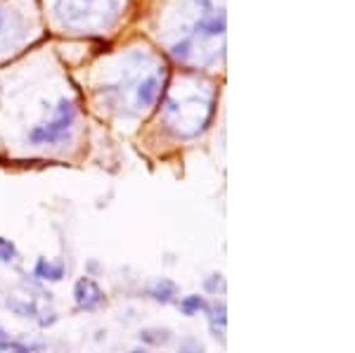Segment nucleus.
<instances>
[{
	"mask_svg": "<svg viewBox=\"0 0 355 353\" xmlns=\"http://www.w3.org/2000/svg\"><path fill=\"white\" fill-rule=\"evenodd\" d=\"M10 344H12V337H10V334L5 332L3 327H0V351H8Z\"/></svg>",
	"mask_w": 355,
	"mask_h": 353,
	"instance_id": "nucleus-18",
	"label": "nucleus"
},
{
	"mask_svg": "<svg viewBox=\"0 0 355 353\" xmlns=\"http://www.w3.org/2000/svg\"><path fill=\"white\" fill-rule=\"evenodd\" d=\"M21 36V19L12 10L0 5V50L12 48Z\"/></svg>",
	"mask_w": 355,
	"mask_h": 353,
	"instance_id": "nucleus-7",
	"label": "nucleus"
},
{
	"mask_svg": "<svg viewBox=\"0 0 355 353\" xmlns=\"http://www.w3.org/2000/svg\"><path fill=\"white\" fill-rule=\"evenodd\" d=\"M128 353H145V351H142V349H133V351H128Z\"/></svg>",
	"mask_w": 355,
	"mask_h": 353,
	"instance_id": "nucleus-19",
	"label": "nucleus"
},
{
	"mask_svg": "<svg viewBox=\"0 0 355 353\" xmlns=\"http://www.w3.org/2000/svg\"><path fill=\"white\" fill-rule=\"evenodd\" d=\"M206 313H209V327L211 332H214L216 339L225 341V322H227V316H225V304H218V301H214V304H206Z\"/></svg>",
	"mask_w": 355,
	"mask_h": 353,
	"instance_id": "nucleus-8",
	"label": "nucleus"
},
{
	"mask_svg": "<svg viewBox=\"0 0 355 353\" xmlns=\"http://www.w3.org/2000/svg\"><path fill=\"white\" fill-rule=\"evenodd\" d=\"M216 114V93L209 83L182 76L171 88L164 105V121L178 138L190 140L204 133Z\"/></svg>",
	"mask_w": 355,
	"mask_h": 353,
	"instance_id": "nucleus-1",
	"label": "nucleus"
},
{
	"mask_svg": "<svg viewBox=\"0 0 355 353\" xmlns=\"http://www.w3.org/2000/svg\"><path fill=\"white\" fill-rule=\"evenodd\" d=\"M73 301L81 311H97L102 304H105V292L100 289L93 277H78L76 284H73Z\"/></svg>",
	"mask_w": 355,
	"mask_h": 353,
	"instance_id": "nucleus-6",
	"label": "nucleus"
},
{
	"mask_svg": "<svg viewBox=\"0 0 355 353\" xmlns=\"http://www.w3.org/2000/svg\"><path fill=\"white\" fill-rule=\"evenodd\" d=\"M73 121H76V107H73L71 100L62 98L57 102L55 114L50 121H43L28 130V140L33 145H53V142H60L69 135Z\"/></svg>",
	"mask_w": 355,
	"mask_h": 353,
	"instance_id": "nucleus-5",
	"label": "nucleus"
},
{
	"mask_svg": "<svg viewBox=\"0 0 355 353\" xmlns=\"http://www.w3.org/2000/svg\"><path fill=\"white\" fill-rule=\"evenodd\" d=\"M8 306L17 313V316H21V318H36V316H38L36 301L28 299V297H24V299L10 297V299H8Z\"/></svg>",
	"mask_w": 355,
	"mask_h": 353,
	"instance_id": "nucleus-12",
	"label": "nucleus"
},
{
	"mask_svg": "<svg viewBox=\"0 0 355 353\" xmlns=\"http://www.w3.org/2000/svg\"><path fill=\"white\" fill-rule=\"evenodd\" d=\"M204 289L209 294H216V297H218V294L225 292V277H223L220 273H214V275H209L204 280Z\"/></svg>",
	"mask_w": 355,
	"mask_h": 353,
	"instance_id": "nucleus-14",
	"label": "nucleus"
},
{
	"mask_svg": "<svg viewBox=\"0 0 355 353\" xmlns=\"http://www.w3.org/2000/svg\"><path fill=\"white\" fill-rule=\"evenodd\" d=\"M178 309H180L182 316H197L199 311L206 309V301H204V297H199V294H190V297L180 299Z\"/></svg>",
	"mask_w": 355,
	"mask_h": 353,
	"instance_id": "nucleus-13",
	"label": "nucleus"
},
{
	"mask_svg": "<svg viewBox=\"0 0 355 353\" xmlns=\"http://www.w3.org/2000/svg\"><path fill=\"white\" fill-rule=\"evenodd\" d=\"M121 0H55L60 21L78 31H100L116 19Z\"/></svg>",
	"mask_w": 355,
	"mask_h": 353,
	"instance_id": "nucleus-4",
	"label": "nucleus"
},
{
	"mask_svg": "<svg viewBox=\"0 0 355 353\" xmlns=\"http://www.w3.org/2000/svg\"><path fill=\"white\" fill-rule=\"evenodd\" d=\"M137 339L147 346H166L173 339V332H171L168 327H145V329H140Z\"/></svg>",
	"mask_w": 355,
	"mask_h": 353,
	"instance_id": "nucleus-11",
	"label": "nucleus"
},
{
	"mask_svg": "<svg viewBox=\"0 0 355 353\" xmlns=\"http://www.w3.org/2000/svg\"><path fill=\"white\" fill-rule=\"evenodd\" d=\"M17 256V247L10 240H5V237H0V261L3 264H10V261H15Z\"/></svg>",
	"mask_w": 355,
	"mask_h": 353,
	"instance_id": "nucleus-16",
	"label": "nucleus"
},
{
	"mask_svg": "<svg viewBox=\"0 0 355 353\" xmlns=\"http://www.w3.org/2000/svg\"><path fill=\"white\" fill-rule=\"evenodd\" d=\"M10 353H48L45 344H26V341H15L10 344Z\"/></svg>",
	"mask_w": 355,
	"mask_h": 353,
	"instance_id": "nucleus-15",
	"label": "nucleus"
},
{
	"mask_svg": "<svg viewBox=\"0 0 355 353\" xmlns=\"http://www.w3.org/2000/svg\"><path fill=\"white\" fill-rule=\"evenodd\" d=\"M225 50V15L223 10L204 12L171 43V55L187 67H211Z\"/></svg>",
	"mask_w": 355,
	"mask_h": 353,
	"instance_id": "nucleus-2",
	"label": "nucleus"
},
{
	"mask_svg": "<svg viewBox=\"0 0 355 353\" xmlns=\"http://www.w3.org/2000/svg\"><path fill=\"white\" fill-rule=\"evenodd\" d=\"M147 294H150L154 301H159V304H168L178 294V284L173 280H168V277H157V280L147 287Z\"/></svg>",
	"mask_w": 355,
	"mask_h": 353,
	"instance_id": "nucleus-10",
	"label": "nucleus"
},
{
	"mask_svg": "<svg viewBox=\"0 0 355 353\" xmlns=\"http://www.w3.org/2000/svg\"><path fill=\"white\" fill-rule=\"evenodd\" d=\"M145 60L147 57L140 53L130 55L133 64L123 71V78L119 81L116 88H112L119 95V100H125L128 107H133V112H147L150 107L157 105L166 81L164 64L150 62V67H142Z\"/></svg>",
	"mask_w": 355,
	"mask_h": 353,
	"instance_id": "nucleus-3",
	"label": "nucleus"
},
{
	"mask_svg": "<svg viewBox=\"0 0 355 353\" xmlns=\"http://www.w3.org/2000/svg\"><path fill=\"white\" fill-rule=\"evenodd\" d=\"M178 353H204V346L199 344L194 337H187L180 341V349H178Z\"/></svg>",
	"mask_w": 355,
	"mask_h": 353,
	"instance_id": "nucleus-17",
	"label": "nucleus"
},
{
	"mask_svg": "<svg viewBox=\"0 0 355 353\" xmlns=\"http://www.w3.org/2000/svg\"><path fill=\"white\" fill-rule=\"evenodd\" d=\"M33 275L41 277L45 282H60L64 277V264L60 259L48 261V259H38L33 266Z\"/></svg>",
	"mask_w": 355,
	"mask_h": 353,
	"instance_id": "nucleus-9",
	"label": "nucleus"
}]
</instances>
